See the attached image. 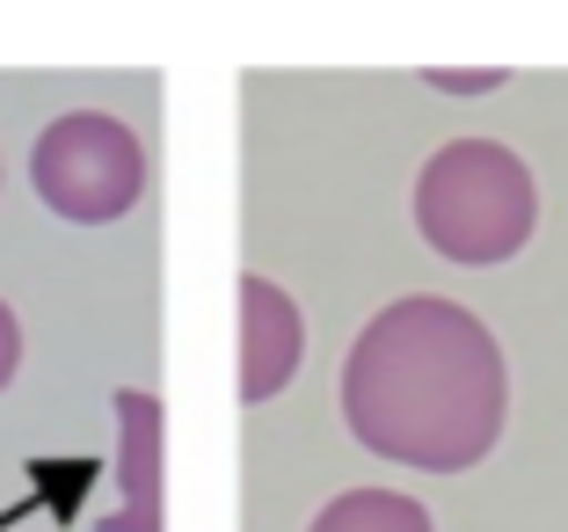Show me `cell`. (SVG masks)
I'll return each mask as SVG.
<instances>
[{"label":"cell","instance_id":"6da1fadb","mask_svg":"<svg viewBox=\"0 0 568 532\" xmlns=\"http://www.w3.org/2000/svg\"><path fill=\"white\" fill-rule=\"evenodd\" d=\"M503 350L452 300H394L343 358V423L379 460L467 474L503 438Z\"/></svg>","mask_w":568,"mask_h":532},{"label":"cell","instance_id":"7a4b0ae2","mask_svg":"<svg viewBox=\"0 0 568 532\" xmlns=\"http://www.w3.org/2000/svg\"><path fill=\"white\" fill-rule=\"evenodd\" d=\"M532 168L496 139H452L416 175V227L445 263H503L532 241Z\"/></svg>","mask_w":568,"mask_h":532},{"label":"cell","instance_id":"3957f363","mask_svg":"<svg viewBox=\"0 0 568 532\" xmlns=\"http://www.w3.org/2000/svg\"><path fill=\"white\" fill-rule=\"evenodd\" d=\"M30 183L59 219H73V227H110V219H124L139 204V190H146V147H139V132L124 117L67 110L59 124L37 132Z\"/></svg>","mask_w":568,"mask_h":532},{"label":"cell","instance_id":"277c9868","mask_svg":"<svg viewBox=\"0 0 568 532\" xmlns=\"http://www.w3.org/2000/svg\"><path fill=\"white\" fill-rule=\"evenodd\" d=\"M300 307L284 300L270 278H241V401H270L300 372Z\"/></svg>","mask_w":568,"mask_h":532},{"label":"cell","instance_id":"5b68a950","mask_svg":"<svg viewBox=\"0 0 568 532\" xmlns=\"http://www.w3.org/2000/svg\"><path fill=\"white\" fill-rule=\"evenodd\" d=\"M118 474H124V511L102 518V532H161V401L118 394Z\"/></svg>","mask_w":568,"mask_h":532},{"label":"cell","instance_id":"8992f818","mask_svg":"<svg viewBox=\"0 0 568 532\" xmlns=\"http://www.w3.org/2000/svg\"><path fill=\"white\" fill-rule=\"evenodd\" d=\"M314 532H430V511L394 489H351L314 518Z\"/></svg>","mask_w":568,"mask_h":532},{"label":"cell","instance_id":"52a82bcc","mask_svg":"<svg viewBox=\"0 0 568 532\" xmlns=\"http://www.w3.org/2000/svg\"><path fill=\"white\" fill-rule=\"evenodd\" d=\"M16 372H22V329H16V314H8V300H0V394H8Z\"/></svg>","mask_w":568,"mask_h":532}]
</instances>
